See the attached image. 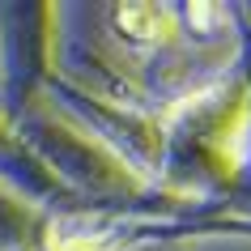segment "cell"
Returning a JSON list of instances; mask_svg holds the SVG:
<instances>
[{
  "instance_id": "2",
  "label": "cell",
  "mask_w": 251,
  "mask_h": 251,
  "mask_svg": "<svg viewBox=\"0 0 251 251\" xmlns=\"http://www.w3.org/2000/svg\"><path fill=\"white\" fill-rule=\"evenodd\" d=\"M55 251H106V238H73V243L55 238Z\"/></svg>"
},
{
  "instance_id": "1",
  "label": "cell",
  "mask_w": 251,
  "mask_h": 251,
  "mask_svg": "<svg viewBox=\"0 0 251 251\" xmlns=\"http://www.w3.org/2000/svg\"><path fill=\"white\" fill-rule=\"evenodd\" d=\"M115 26L132 43H158L171 30V22H166V9H158V4H119Z\"/></svg>"
},
{
  "instance_id": "3",
  "label": "cell",
  "mask_w": 251,
  "mask_h": 251,
  "mask_svg": "<svg viewBox=\"0 0 251 251\" xmlns=\"http://www.w3.org/2000/svg\"><path fill=\"white\" fill-rule=\"evenodd\" d=\"M187 17H196V22H192L196 30H213L209 17H217V9H213V4H187Z\"/></svg>"
}]
</instances>
